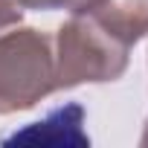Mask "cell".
<instances>
[{
    "mask_svg": "<svg viewBox=\"0 0 148 148\" xmlns=\"http://www.w3.org/2000/svg\"><path fill=\"white\" fill-rule=\"evenodd\" d=\"M84 12L125 47H134L148 35V0H96Z\"/></svg>",
    "mask_w": 148,
    "mask_h": 148,
    "instance_id": "3",
    "label": "cell"
},
{
    "mask_svg": "<svg viewBox=\"0 0 148 148\" xmlns=\"http://www.w3.org/2000/svg\"><path fill=\"white\" fill-rule=\"evenodd\" d=\"M23 9H35V12H55V9H67L70 15L73 12H84L90 9L96 0H18Z\"/></svg>",
    "mask_w": 148,
    "mask_h": 148,
    "instance_id": "4",
    "label": "cell"
},
{
    "mask_svg": "<svg viewBox=\"0 0 148 148\" xmlns=\"http://www.w3.org/2000/svg\"><path fill=\"white\" fill-rule=\"evenodd\" d=\"M139 145L148 148V119H145V128H142V136H139Z\"/></svg>",
    "mask_w": 148,
    "mask_h": 148,
    "instance_id": "6",
    "label": "cell"
},
{
    "mask_svg": "<svg viewBox=\"0 0 148 148\" xmlns=\"http://www.w3.org/2000/svg\"><path fill=\"white\" fill-rule=\"evenodd\" d=\"M55 87L76 84H105L122 79L128 70V52L119 38H113L87 12H73L67 23L58 26L55 41Z\"/></svg>",
    "mask_w": 148,
    "mask_h": 148,
    "instance_id": "1",
    "label": "cell"
},
{
    "mask_svg": "<svg viewBox=\"0 0 148 148\" xmlns=\"http://www.w3.org/2000/svg\"><path fill=\"white\" fill-rule=\"evenodd\" d=\"M21 21H23V6L18 0H0V32L9 26H18Z\"/></svg>",
    "mask_w": 148,
    "mask_h": 148,
    "instance_id": "5",
    "label": "cell"
},
{
    "mask_svg": "<svg viewBox=\"0 0 148 148\" xmlns=\"http://www.w3.org/2000/svg\"><path fill=\"white\" fill-rule=\"evenodd\" d=\"M55 87V52L52 41L21 26L0 35V116L35 108Z\"/></svg>",
    "mask_w": 148,
    "mask_h": 148,
    "instance_id": "2",
    "label": "cell"
}]
</instances>
